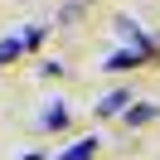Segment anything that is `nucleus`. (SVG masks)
Masks as SVG:
<instances>
[{"instance_id":"nucleus-1","label":"nucleus","mask_w":160,"mask_h":160,"mask_svg":"<svg viewBox=\"0 0 160 160\" xmlns=\"http://www.w3.org/2000/svg\"><path fill=\"white\" fill-rule=\"evenodd\" d=\"M126 102H131V97H126V92H107V97H102V102H97V117H117V112H131V107H126Z\"/></svg>"},{"instance_id":"nucleus-2","label":"nucleus","mask_w":160,"mask_h":160,"mask_svg":"<svg viewBox=\"0 0 160 160\" xmlns=\"http://www.w3.org/2000/svg\"><path fill=\"white\" fill-rule=\"evenodd\" d=\"M92 155H97V136H82L78 146H68L58 160H92Z\"/></svg>"},{"instance_id":"nucleus-3","label":"nucleus","mask_w":160,"mask_h":160,"mask_svg":"<svg viewBox=\"0 0 160 160\" xmlns=\"http://www.w3.org/2000/svg\"><path fill=\"white\" fill-rule=\"evenodd\" d=\"M24 53V34H10V39H0V63H10Z\"/></svg>"},{"instance_id":"nucleus-4","label":"nucleus","mask_w":160,"mask_h":160,"mask_svg":"<svg viewBox=\"0 0 160 160\" xmlns=\"http://www.w3.org/2000/svg\"><path fill=\"white\" fill-rule=\"evenodd\" d=\"M44 126H49V131H58V126H68V107H63V102H53V107L44 112Z\"/></svg>"},{"instance_id":"nucleus-5","label":"nucleus","mask_w":160,"mask_h":160,"mask_svg":"<svg viewBox=\"0 0 160 160\" xmlns=\"http://www.w3.org/2000/svg\"><path fill=\"white\" fill-rule=\"evenodd\" d=\"M150 117H155V107H131V112H126L131 126H141V121H150Z\"/></svg>"}]
</instances>
